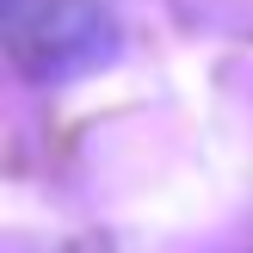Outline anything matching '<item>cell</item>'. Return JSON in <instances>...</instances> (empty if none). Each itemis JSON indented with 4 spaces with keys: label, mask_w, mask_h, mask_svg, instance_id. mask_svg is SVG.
I'll use <instances>...</instances> for the list:
<instances>
[{
    "label": "cell",
    "mask_w": 253,
    "mask_h": 253,
    "mask_svg": "<svg viewBox=\"0 0 253 253\" xmlns=\"http://www.w3.org/2000/svg\"><path fill=\"white\" fill-rule=\"evenodd\" d=\"M6 49L31 81H74L118 56V25L99 0H12Z\"/></svg>",
    "instance_id": "1"
}]
</instances>
